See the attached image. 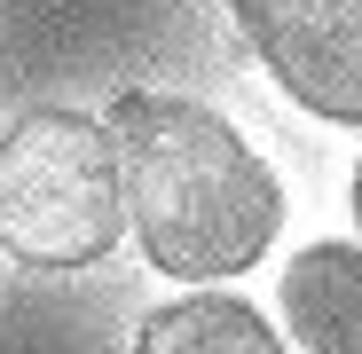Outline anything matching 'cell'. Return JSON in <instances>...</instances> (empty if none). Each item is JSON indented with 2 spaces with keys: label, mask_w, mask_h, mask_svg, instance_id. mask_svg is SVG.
I'll list each match as a JSON object with an SVG mask.
<instances>
[{
  "label": "cell",
  "mask_w": 362,
  "mask_h": 354,
  "mask_svg": "<svg viewBox=\"0 0 362 354\" xmlns=\"http://www.w3.org/2000/svg\"><path fill=\"white\" fill-rule=\"evenodd\" d=\"M118 150L79 110H24L0 134V252L24 268H87L118 244Z\"/></svg>",
  "instance_id": "2"
},
{
  "label": "cell",
  "mask_w": 362,
  "mask_h": 354,
  "mask_svg": "<svg viewBox=\"0 0 362 354\" xmlns=\"http://www.w3.org/2000/svg\"><path fill=\"white\" fill-rule=\"evenodd\" d=\"M134 354H284V338L268 331V315H252L245 300H173L142 323Z\"/></svg>",
  "instance_id": "5"
},
{
  "label": "cell",
  "mask_w": 362,
  "mask_h": 354,
  "mask_svg": "<svg viewBox=\"0 0 362 354\" xmlns=\"http://www.w3.org/2000/svg\"><path fill=\"white\" fill-rule=\"evenodd\" d=\"M118 197L158 276L213 283L245 276L284 228V189L268 158L189 95H118L110 110Z\"/></svg>",
  "instance_id": "1"
},
{
  "label": "cell",
  "mask_w": 362,
  "mask_h": 354,
  "mask_svg": "<svg viewBox=\"0 0 362 354\" xmlns=\"http://www.w3.org/2000/svg\"><path fill=\"white\" fill-rule=\"evenodd\" d=\"M284 323L308 354H362V252L308 244L284 268Z\"/></svg>",
  "instance_id": "4"
},
{
  "label": "cell",
  "mask_w": 362,
  "mask_h": 354,
  "mask_svg": "<svg viewBox=\"0 0 362 354\" xmlns=\"http://www.w3.org/2000/svg\"><path fill=\"white\" fill-rule=\"evenodd\" d=\"M354 228H362V165H354Z\"/></svg>",
  "instance_id": "6"
},
{
  "label": "cell",
  "mask_w": 362,
  "mask_h": 354,
  "mask_svg": "<svg viewBox=\"0 0 362 354\" xmlns=\"http://www.w3.org/2000/svg\"><path fill=\"white\" fill-rule=\"evenodd\" d=\"M228 16L299 110L362 126V0H228Z\"/></svg>",
  "instance_id": "3"
}]
</instances>
